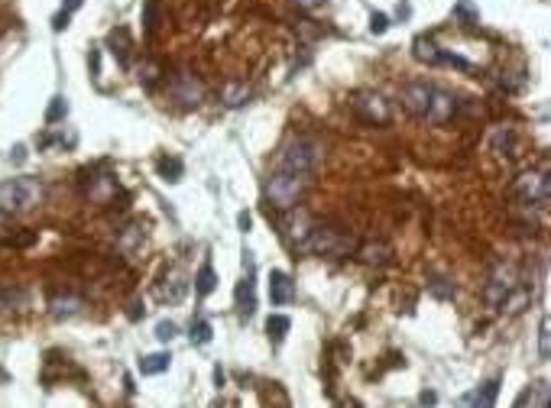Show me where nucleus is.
<instances>
[{
	"label": "nucleus",
	"instance_id": "obj_35",
	"mask_svg": "<svg viewBox=\"0 0 551 408\" xmlns=\"http://www.w3.org/2000/svg\"><path fill=\"white\" fill-rule=\"evenodd\" d=\"M30 243H36V233H20L16 240H10V247H30Z\"/></svg>",
	"mask_w": 551,
	"mask_h": 408
},
{
	"label": "nucleus",
	"instance_id": "obj_20",
	"mask_svg": "<svg viewBox=\"0 0 551 408\" xmlns=\"http://www.w3.org/2000/svg\"><path fill=\"white\" fill-rule=\"evenodd\" d=\"M247 97H250V87L247 85H224V91H220V101L228 104V107H243Z\"/></svg>",
	"mask_w": 551,
	"mask_h": 408
},
{
	"label": "nucleus",
	"instance_id": "obj_13",
	"mask_svg": "<svg viewBox=\"0 0 551 408\" xmlns=\"http://www.w3.org/2000/svg\"><path fill=\"white\" fill-rule=\"evenodd\" d=\"M357 259L367 262V266H386V262L392 259V247L383 240H370L357 249Z\"/></svg>",
	"mask_w": 551,
	"mask_h": 408
},
{
	"label": "nucleus",
	"instance_id": "obj_5",
	"mask_svg": "<svg viewBox=\"0 0 551 408\" xmlns=\"http://www.w3.org/2000/svg\"><path fill=\"white\" fill-rule=\"evenodd\" d=\"M351 110L360 117L363 124H370V127L390 124V117H392L390 101H386L380 91H357V95L351 97Z\"/></svg>",
	"mask_w": 551,
	"mask_h": 408
},
{
	"label": "nucleus",
	"instance_id": "obj_24",
	"mask_svg": "<svg viewBox=\"0 0 551 408\" xmlns=\"http://www.w3.org/2000/svg\"><path fill=\"white\" fill-rule=\"evenodd\" d=\"M211 337H214V331H211V324H208L205 318L191 321V343H198V347H205V343H211Z\"/></svg>",
	"mask_w": 551,
	"mask_h": 408
},
{
	"label": "nucleus",
	"instance_id": "obj_15",
	"mask_svg": "<svg viewBox=\"0 0 551 408\" xmlns=\"http://www.w3.org/2000/svg\"><path fill=\"white\" fill-rule=\"evenodd\" d=\"M237 308H240L243 314H253V308H257V291H253V269L247 272V279H240V285H237Z\"/></svg>",
	"mask_w": 551,
	"mask_h": 408
},
{
	"label": "nucleus",
	"instance_id": "obj_28",
	"mask_svg": "<svg viewBox=\"0 0 551 408\" xmlns=\"http://www.w3.org/2000/svg\"><path fill=\"white\" fill-rule=\"evenodd\" d=\"M513 143H515V136L509 130H496V133H493V149H496L500 156H506L509 149H513Z\"/></svg>",
	"mask_w": 551,
	"mask_h": 408
},
{
	"label": "nucleus",
	"instance_id": "obj_7",
	"mask_svg": "<svg viewBox=\"0 0 551 408\" xmlns=\"http://www.w3.org/2000/svg\"><path fill=\"white\" fill-rule=\"evenodd\" d=\"M515 195L529 208H538L545 211L548 208V198H551V182H548V172H525L515 178Z\"/></svg>",
	"mask_w": 551,
	"mask_h": 408
},
{
	"label": "nucleus",
	"instance_id": "obj_3",
	"mask_svg": "<svg viewBox=\"0 0 551 408\" xmlns=\"http://www.w3.org/2000/svg\"><path fill=\"white\" fill-rule=\"evenodd\" d=\"M305 253H318V256H347L351 253V240L338 227H324V224H311L309 237L301 243Z\"/></svg>",
	"mask_w": 551,
	"mask_h": 408
},
{
	"label": "nucleus",
	"instance_id": "obj_17",
	"mask_svg": "<svg viewBox=\"0 0 551 408\" xmlns=\"http://www.w3.org/2000/svg\"><path fill=\"white\" fill-rule=\"evenodd\" d=\"M496 395H500V379H490V382H483V386L477 389L474 408H493L496 405Z\"/></svg>",
	"mask_w": 551,
	"mask_h": 408
},
{
	"label": "nucleus",
	"instance_id": "obj_36",
	"mask_svg": "<svg viewBox=\"0 0 551 408\" xmlns=\"http://www.w3.org/2000/svg\"><path fill=\"white\" fill-rule=\"evenodd\" d=\"M10 159H14V162H26V146H14Z\"/></svg>",
	"mask_w": 551,
	"mask_h": 408
},
{
	"label": "nucleus",
	"instance_id": "obj_30",
	"mask_svg": "<svg viewBox=\"0 0 551 408\" xmlns=\"http://www.w3.org/2000/svg\"><path fill=\"white\" fill-rule=\"evenodd\" d=\"M176 334H178V328L172 324V321H159V324H156V337H159L162 343H169Z\"/></svg>",
	"mask_w": 551,
	"mask_h": 408
},
{
	"label": "nucleus",
	"instance_id": "obj_14",
	"mask_svg": "<svg viewBox=\"0 0 551 408\" xmlns=\"http://www.w3.org/2000/svg\"><path fill=\"white\" fill-rule=\"evenodd\" d=\"M412 55L419 58L422 65H441V55H444V52H441L428 36H419L412 43Z\"/></svg>",
	"mask_w": 551,
	"mask_h": 408
},
{
	"label": "nucleus",
	"instance_id": "obj_27",
	"mask_svg": "<svg viewBox=\"0 0 551 408\" xmlns=\"http://www.w3.org/2000/svg\"><path fill=\"white\" fill-rule=\"evenodd\" d=\"M159 175L166 182H178L182 178V162L178 159H159Z\"/></svg>",
	"mask_w": 551,
	"mask_h": 408
},
{
	"label": "nucleus",
	"instance_id": "obj_11",
	"mask_svg": "<svg viewBox=\"0 0 551 408\" xmlns=\"http://www.w3.org/2000/svg\"><path fill=\"white\" fill-rule=\"evenodd\" d=\"M188 295V276L182 269H169V276L162 279V289H159V299L169 301V305H178V301Z\"/></svg>",
	"mask_w": 551,
	"mask_h": 408
},
{
	"label": "nucleus",
	"instance_id": "obj_4",
	"mask_svg": "<svg viewBox=\"0 0 551 408\" xmlns=\"http://www.w3.org/2000/svg\"><path fill=\"white\" fill-rule=\"evenodd\" d=\"M515 285H519V279H515L513 266H509V262H496L493 272H490V279H486V289H483L486 305L500 311V308L509 301V295L515 291Z\"/></svg>",
	"mask_w": 551,
	"mask_h": 408
},
{
	"label": "nucleus",
	"instance_id": "obj_2",
	"mask_svg": "<svg viewBox=\"0 0 551 408\" xmlns=\"http://www.w3.org/2000/svg\"><path fill=\"white\" fill-rule=\"evenodd\" d=\"M43 201V182L39 178H10L0 185V211L4 214H23L33 211Z\"/></svg>",
	"mask_w": 551,
	"mask_h": 408
},
{
	"label": "nucleus",
	"instance_id": "obj_25",
	"mask_svg": "<svg viewBox=\"0 0 551 408\" xmlns=\"http://www.w3.org/2000/svg\"><path fill=\"white\" fill-rule=\"evenodd\" d=\"M454 16H457V20H464L467 26H471V23H477V20H480V10L474 7V0H457V4H454Z\"/></svg>",
	"mask_w": 551,
	"mask_h": 408
},
{
	"label": "nucleus",
	"instance_id": "obj_31",
	"mask_svg": "<svg viewBox=\"0 0 551 408\" xmlns=\"http://www.w3.org/2000/svg\"><path fill=\"white\" fill-rule=\"evenodd\" d=\"M386 29H390V16H386V14H373V16H370V33L383 36Z\"/></svg>",
	"mask_w": 551,
	"mask_h": 408
},
{
	"label": "nucleus",
	"instance_id": "obj_19",
	"mask_svg": "<svg viewBox=\"0 0 551 408\" xmlns=\"http://www.w3.org/2000/svg\"><path fill=\"white\" fill-rule=\"evenodd\" d=\"M110 45H114V55H117L120 65H127V62H130V49H127V45H130V33H127L124 26L114 29V33H110Z\"/></svg>",
	"mask_w": 551,
	"mask_h": 408
},
{
	"label": "nucleus",
	"instance_id": "obj_34",
	"mask_svg": "<svg viewBox=\"0 0 551 408\" xmlns=\"http://www.w3.org/2000/svg\"><path fill=\"white\" fill-rule=\"evenodd\" d=\"M292 4L299 10H309V14H311V10H318V7H324V0H292Z\"/></svg>",
	"mask_w": 551,
	"mask_h": 408
},
{
	"label": "nucleus",
	"instance_id": "obj_39",
	"mask_svg": "<svg viewBox=\"0 0 551 408\" xmlns=\"http://www.w3.org/2000/svg\"><path fill=\"white\" fill-rule=\"evenodd\" d=\"M422 405H434V402H438V395H434V392H422Z\"/></svg>",
	"mask_w": 551,
	"mask_h": 408
},
{
	"label": "nucleus",
	"instance_id": "obj_33",
	"mask_svg": "<svg viewBox=\"0 0 551 408\" xmlns=\"http://www.w3.org/2000/svg\"><path fill=\"white\" fill-rule=\"evenodd\" d=\"M68 20H72V14H65V10H62V14H55V20H52V29H55V33H62V29L68 26Z\"/></svg>",
	"mask_w": 551,
	"mask_h": 408
},
{
	"label": "nucleus",
	"instance_id": "obj_1",
	"mask_svg": "<svg viewBox=\"0 0 551 408\" xmlns=\"http://www.w3.org/2000/svg\"><path fill=\"white\" fill-rule=\"evenodd\" d=\"M309 188V175H299V172H286V168H276L266 182V201L276 208V211H292L295 204L301 201Z\"/></svg>",
	"mask_w": 551,
	"mask_h": 408
},
{
	"label": "nucleus",
	"instance_id": "obj_6",
	"mask_svg": "<svg viewBox=\"0 0 551 408\" xmlns=\"http://www.w3.org/2000/svg\"><path fill=\"white\" fill-rule=\"evenodd\" d=\"M318 143L311 139H292L279 156V168L286 172H299V175H311V168L318 166Z\"/></svg>",
	"mask_w": 551,
	"mask_h": 408
},
{
	"label": "nucleus",
	"instance_id": "obj_22",
	"mask_svg": "<svg viewBox=\"0 0 551 408\" xmlns=\"http://www.w3.org/2000/svg\"><path fill=\"white\" fill-rule=\"evenodd\" d=\"M289 328H292V321H289L286 314H272V318L266 321V331H269V337H272L276 343H282V340H286Z\"/></svg>",
	"mask_w": 551,
	"mask_h": 408
},
{
	"label": "nucleus",
	"instance_id": "obj_10",
	"mask_svg": "<svg viewBox=\"0 0 551 408\" xmlns=\"http://www.w3.org/2000/svg\"><path fill=\"white\" fill-rule=\"evenodd\" d=\"M454 114H457V101H454V95H448V91H441V87H434V95H432V104H428L425 120H428V124H444V120H451Z\"/></svg>",
	"mask_w": 551,
	"mask_h": 408
},
{
	"label": "nucleus",
	"instance_id": "obj_23",
	"mask_svg": "<svg viewBox=\"0 0 551 408\" xmlns=\"http://www.w3.org/2000/svg\"><path fill=\"white\" fill-rule=\"evenodd\" d=\"M81 311V299L68 295V299H52V314L55 318H72V314Z\"/></svg>",
	"mask_w": 551,
	"mask_h": 408
},
{
	"label": "nucleus",
	"instance_id": "obj_40",
	"mask_svg": "<svg viewBox=\"0 0 551 408\" xmlns=\"http://www.w3.org/2000/svg\"><path fill=\"white\" fill-rule=\"evenodd\" d=\"M156 75H159V68H156V65H146V85H153Z\"/></svg>",
	"mask_w": 551,
	"mask_h": 408
},
{
	"label": "nucleus",
	"instance_id": "obj_37",
	"mask_svg": "<svg viewBox=\"0 0 551 408\" xmlns=\"http://www.w3.org/2000/svg\"><path fill=\"white\" fill-rule=\"evenodd\" d=\"M237 224H240V230H243V233H247V230H250V224H253V220H250V214L243 211V214H240V218H237Z\"/></svg>",
	"mask_w": 551,
	"mask_h": 408
},
{
	"label": "nucleus",
	"instance_id": "obj_29",
	"mask_svg": "<svg viewBox=\"0 0 551 408\" xmlns=\"http://www.w3.org/2000/svg\"><path fill=\"white\" fill-rule=\"evenodd\" d=\"M548 318H542V324H538V360L542 363H548Z\"/></svg>",
	"mask_w": 551,
	"mask_h": 408
},
{
	"label": "nucleus",
	"instance_id": "obj_18",
	"mask_svg": "<svg viewBox=\"0 0 551 408\" xmlns=\"http://www.w3.org/2000/svg\"><path fill=\"white\" fill-rule=\"evenodd\" d=\"M214 289H218V276H214V266H211V262H205V266L198 269V276H195V291H198L201 299H205V295H211Z\"/></svg>",
	"mask_w": 551,
	"mask_h": 408
},
{
	"label": "nucleus",
	"instance_id": "obj_9",
	"mask_svg": "<svg viewBox=\"0 0 551 408\" xmlns=\"http://www.w3.org/2000/svg\"><path fill=\"white\" fill-rule=\"evenodd\" d=\"M172 97H176L182 107H195V104H201V97H205V87H201V81L195 78V75L178 72L176 78H172Z\"/></svg>",
	"mask_w": 551,
	"mask_h": 408
},
{
	"label": "nucleus",
	"instance_id": "obj_32",
	"mask_svg": "<svg viewBox=\"0 0 551 408\" xmlns=\"http://www.w3.org/2000/svg\"><path fill=\"white\" fill-rule=\"evenodd\" d=\"M143 23H146V33L156 29V0H146V10H143Z\"/></svg>",
	"mask_w": 551,
	"mask_h": 408
},
{
	"label": "nucleus",
	"instance_id": "obj_21",
	"mask_svg": "<svg viewBox=\"0 0 551 408\" xmlns=\"http://www.w3.org/2000/svg\"><path fill=\"white\" fill-rule=\"evenodd\" d=\"M428 289H432L434 299H454L457 295V285L444 276H428Z\"/></svg>",
	"mask_w": 551,
	"mask_h": 408
},
{
	"label": "nucleus",
	"instance_id": "obj_38",
	"mask_svg": "<svg viewBox=\"0 0 551 408\" xmlns=\"http://www.w3.org/2000/svg\"><path fill=\"white\" fill-rule=\"evenodd\" d=\"M62 7H65V14H72V10L81 7V0H62Z\"/></svg>",
	"mask_w": 551,
	"mask_h": 408
},
{
	"label": "nucleus",
	"instance_id": "obj_12",
	"mask_svg": "<svg viewBox=\"0 0 551 408\" xmlns=\"http://www.w3.org/2000/svg\"><path fill=\"white\" fill-rule=\"evenodd\" d=\"M295 299V285H292V279L286 276V272H279V269H272L269 272V301L272 305H289V301Z\"/></svg>",
	"mask_w": 551,
	"mask_h": 408
},
{
	"label": "nucleus",
	"instance_id": "obj_16",
	"mask_svg": "<svg viewBox=\"0 0 551 408\" xmlns=\"http://www.w3.org/2000/svg\"><path fill=\"white\" fill-rule=\"evenodd\" d=\"M172 363L169 353H149V357L140 360V372L143 376H159V372H166Z\"/></svg>",
	"mask_w": 551,
	"mask_h": 408
},
{
	"label": "nucleus",
	"instance_id": "obj_26",
	"mask_svg": "<svg viewBox=\"0 0 551 408\" xmlns=\"http://www.w3.org/2000/svg\"><path fill=\"white\" fill-rule=\"evenodd\" d=\"M68 114V101L65 97H52L49 110H46V124H59V120H65Z\"/></svg>",
	"mask_w": 551,
	"mask_h": 408
},
{
	"label": "nucleus",
	"instance_id": "obj_8",
	"mask_svg": "<svg viewBox=\"0 0 551 408\" xmlns=\"http://www.w3.org/2000/svg\"><path fill=\"white\" fill-rule=\"evenodd\" d=\"M432 95H434V85H428V81H409V85L402 87V95H399V101H402V107L409 110L412 117H422V120H425Z\"/></svg>",
	"mask_w": 551,
	"mask_h": 408
},
{
	"label": "nucleus",
	"instance_id": "obj_41",
	"mask_svg": "<svg viewBox=\"0 0 551 408\" xmlns=\"http://www.w3.org/2000/svg\"><path fill=\"white\" fill-rule=\"evenodd\" d=\"M0 224H4V211H0Z\"/></svg>",
	"mask_w": 551,
	"mask_h": 408
}]
</instances>
